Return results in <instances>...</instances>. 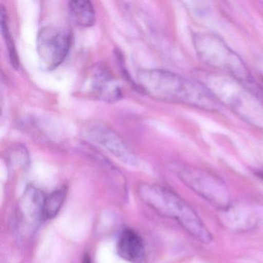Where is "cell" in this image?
<instances>
[{"label":"cell","instance_id":"1","mask_svg":"<svg viewBox=\"0 0 263 263\" xmlns=\"http://www.w3.org/2000/svg\"><path fill=\"white\" fill-rule=\"evenodd\" d=\"M138 87L154 99L178 103L205 110H218L213 93L197 81L167 70H144L138 74Z\"/></svg>","mask_w":263,"mask_h":263},{"label":"cell","instance_id":"2","mask_svg":"<svg viewBox=\"0 0 263 263\" xmlns=\"http://www.w3.org/2000/svg\"><path fill=\"white\" fill-rule=\"evenodd\" d=\"M138 195L157 213L176 221L192 238L204 244L212 242L213 237L199 215L175 192L158 184L142 183Z\"/></svg>","mask_w":263,"mask_h":263},{"label":"cell","instance_id":"3","mask_svg":"<svg viewBox=\"0 0 263 263\" xmlns=\"http://www.w3.org/2000/svg\"><path fill=\"white\" fill-rule=\"evenodd\" d=\"M171 168L187 187L212 206L220 210L229 209L230 192L220 177L208 171L176 163L172 164Z\"/></svg>","mask_w":263,"mask_h":263},{"label":"cell","instance_id":"4","mask_svg":"<svg viewBox=\"0 0 263 263\" xmlns=\"http://www.w3.org/2000/svg\"><path fill=\"white\" fill-rule=\"evenodd\" d=\"M72 44L69 30L60 27L41 29L36 39V49L41 67L47 70L58 68L67 58Z\"/></svg>","mask_w":263,"mask_h":263},{"label":"cell","instance_id":"5","mask_svg":"<svg viewBox=\"0 0 263 263\" xmlns=\"http://www.w3.org/2000/svg\"><path fill=\"white\" fill-rule=\"evenodd\" d=\"M204 36L213 50L196 49L200 58L209 65L219 67L220 69L229 72L238 80L250 83V75L237 55L227 46L224 45V43L221 42L217 36L208 34L204 35Z\"/></svg>","mask_w":263,"mask_h":263},{"label":"cell","instance_id":"6","mask_svg":"<svg viewBox=\"0 0 263 263\" xmlns=\"http://www.w3.org/2000/svg\"><path fill=\"white\" fill-rule=\"evenodd\" d=\"M90 136L93 141L108 151L115 158L127 165H138L136 154L119 135L110 127L97 124L90 129Z\"/></svg>","mask_w":263,"mask_h":263},{"label":"cell","instance_id":"7","mask_svg":"<svg viewBox=\"0 0 263 263\" xmlns=\"http://www.w3.org/2000/svg\"><path fill=\"white\" fill-rule=\"evenodd\" d=\"M90 88L95 98L105 102H115L122 97L119 84L108 70L103 67L93 69Z\"/></svg>","mask_w":263,"mask_h":263},{"label":"cell","instance_id":"8","mask_svg":"<svg viewBox=\"0 0 263 263\" xmlns=\"http://www.w3.org/2000/svg\"><path fill=\"white\" fill-rule=\"evenodd\" d=\"M117 251L121 258L130 263H142L145 257L144 240L132 229H125L121 232L117 242Z\"/></svg>","mask_w":263,"mask_h":263},{"label":"cell","instance_id":"9","mask_svg":"<svg viewBox=\"0 0 263 263\" xmlns=\"http://www.w3.org/2000/svg\"><path fill=\"white\" fill-rule=\"evenodd\" d=\"M46 197L36 187H27L21 201V212L30 222L43 219V209Z\"/></svg>","mask_w":263,"mask_h":263},{"label":"cell","instance_id":"10","mask_svg":"<svg viewBox=\"0 0 263 263\" xmlns=\"http://www.w3.org/2000/svg\"><path fill=\"white\" fill-rule=\"evenodd\" d=\"M68 8L72 19L80 27H90L95 24V11L90 1H71L69 3Z\"/></svg>","mask_w":263,"mask_h":263},{"label":"cell","instance_id":"11","mask_svg":"<svg viewBox=\"0 0 263 263\" xmlns=\"http://www.w3.org/2000/svg\"><path fill=\"white\" fill-rule=\"evenodd\" d=\"M66 195L65 189H61L46 197L43 209V219H53L58 215L65 201Z\"/></svg>","mask_w":263,"mask_h":263},{"label":"cell","instance_id":"12","mask_svg":"<svg viewBox=\"0 0 263 263\" xmlns=\"http://www.w3.org/2000/svg\"><path fill=\"white\" fill-rule=\"evenodd\" d=\"M0 17H1V29H2L3 36H4L6 45L8 49L10 62L14 68L17 69L20 66L19 58H18L14 42H13V38L10 34V29H9L7 11L4 7H1L0 8Z\"/></svg>","mask_w":263,"mask_h":263},{"label":"cell","instance_id":"13","mask_svg":"<svg viewBox=\"0 0 263 263\" xmlns=\"http://www.w3.org/2000/svg\"><path fill=\"white\" fill-rule=\"evenodd\" d=\"M7 160L12 166L21 168L27 167L30 162L28 152L25 147L21 144H16L9 149L7 153Z\"/></svg>","mask_w":263,"mask_h":263},{"label":"cell","instance_id":"14","mask_svg":"<svg viewBox=\"0 0 263 263\" xmlns=\"http://www.w3.org/2000/svg\"><path fill=\"white\" fill-rule=\"evenodd\" d=\"M83 263H91V260L88 255H84V258H83Z\"/></svg>","mask_w":263,"mask_h":263},{"label":"cell","instance_id":"15","mask_svg":"<svg viewBox=\"0 0 263 263\" xmlns=\"http://www.w3.org/2000/svg\"><path fill=\"white\" fill-rule=\"evenodd\" d=\"M255 175H256L257 177H258L260 179H261L263 181V171H260V172H255Z\"/></svg>","mask_w":263,"mask_h":263}]
</instances>
